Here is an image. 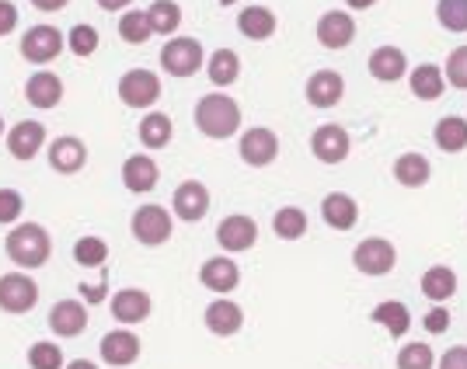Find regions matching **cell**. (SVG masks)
<instances>
[{
	"label": "cell",
	"instance_id": "22",
	"mask_svg": "<svg viewBox=\"0 0 467 369\" xmlns=\"http://www.w3.org/2000/svg\"><path fill=\"white\" fill-rule=\"evenodd\" d=\"M202 321H206V328L213 331L216 338H231V334L244 328V311L227 296H216L213 303L206 307V313H202Z\"/></svg>",
	"mask_w": 467,
	"mask_h": 369
},
{
	"label": "cell",
	"instance_id": "13",
	"mask_svg": "<svg viewBox=\"0 0 467 369\" xmlns=\"http://www.w3.org/2000/svg\"><path fill=\"white\" fill-rule=\"evenodd\" d=\"M150 313H154V300H150V292L137 290V286H126V290H119L112 296V317L122 328L143 324Z\"/></svg>",
	"mask_w": 467,
	"mask_h": 369
},
{
	"label": "cell",
	"instance_id": "45",
	"mask_svg": "<svg viewBox=\"0 0 467 369\" xmlns=\"http://www.w3.org/2000/svg\"><path fill=\"white\" fill-rule=\"evenodd\" d=\"M436 369H467V345H457V349L443 352Z\"/></svg>",
	"mask_w": 467,
	"mask_h": 369
},
{
	"label": "cell",
	"instance_id": "2",
	"mask_svg": "<svg viewBox=\"0 0 467 369\" xmlns=\"http://www.w3.org/2000/svg\"><path fill=\"white\" fill-rule=\"evenodd\" d=\"M195 129L206 139H231L241 129V105L223 91L202 95L195 101Z\"/></svg>",
	"mask_w": 467,
	"mask_h": 369
},
{
	"label": "cell",
	"instance_id": "46",
	"mask_svg": "<svg viewBox=\"0 0 467 369\" xmlns=\"http://www.w3.org/2000/svg\"><path fill=\"white\" fill-rule=\"evenodd\" d=\"M447 328H450V311L447 307H432L426 313V331L429 334H443Z\"/></svg>",
	"mask_w": 467,
	"mask_h": 369
},
{
	"label": "cell",
	"instance_id": "18",
	"mask_svg": "<svg viewBox=\"0 0 467 369\" xmlns=\"http://www.w3.org/2000/svg\"><path fill=\"white\" fill-rule=\"evenodd\" d=\"M88 303H80V300H59L53 303V311H49V331L57 334V338H78L88 331Z\"/></svg>",
	"mask_w": 467,
	"mask_h": 369
},
{
	"label": "cell",
	"instance_id": "26",
	"mask_svg": "<svg viewBox=\"0 0 467 369\" xmlns=\"http://www.w3.org/2000/svg\"><path fill=\"white\" fill-rule=\"evenodd\" d=\"M321 220L331 231H352L356 220H359V202L346 192H328L321 202Z\"/></svg>",
	"mask_w": 467,
	"mask_h": 369
},
{
	"label": "cell",
	"instance_id": "27",
	"mask_svg": "<svg viewBox=\"0 0 467 369\" xmlns=\"http://www.w3.org/2000/svg\"><path fill=\"white\" fill-rule=\"evenodd\" d=\"M409 87L419 101H436V97H443V91H447V80H443L440 67L422 63V67H415L409 74Z\"/></svg>",
	"mask_w": 467,
	"mask_h": 369
},
{
	"label": "cell",
	"instance_id": "52",
	"mask_svg": "<svg viewBox=\"0 0 467 369\" xmlns=\"http://www.w3.org/2000/svg\"><path fill=\"white\" fill-rule=\"evenodd\" d=\"M220 4H223V7H234V4H237V0H220Z\"/></svg>",
	"mask_w": 467,
	"mask_h": 369
},
{
	"label": "cell",
	"instance_id": "43",
	"mask_svg": "<svg viewBox=\"0 0 467 369\" xmlns=\"http://www.w3.org/2000/svg\"><path fill=\"white\" fill-rule=\"evenodd\" d=\"M25 213V199L18 189H0V227H15Z\"/></svg>",
	"mask_w": 467,
	"mask_h": 369
},
{
	"label": "cell",
	"instance_id": "7",
	"mask_svg": "<svg viewBox=\"0 0 467 369\" xmlns=\"http://www.w3.org/2000/svg\"><path fill=\"white\" fill-rule=\"evenodd\" d=\"M39 303V282L28 272H4L0 275V311L4 313H28Z\"/></svg>",
	"mask_w": 467,
	"mask_h": 369
},
{
	"label": "cell",
	"instance_id": "42",
	"mask_svg": "<svg viewBox=\"0 0 467 369\" xmlns=\"http://www.w3.org/2000/svg\"><path fill=\"white\" fill-rule=\"evenodd\" d=\"M443 80H447V84H453L457 91H467V46H457V49L447 56Z\"/></svg>",
	"mask_w": 467,
	"mask_h": 369
},
{
	"label": "cell",
	"instance_id": "17",
	"mask_svg": "<svg viewBox=\"0 0 467 369\" xmlns=\"http://www.w3.org/2000/svg\"><path fill=\"white\" fill-rule=\"evenodd\" d=\"M199 282H202L210 292H216V296H227V292H234L237 286H241V269H237L234 258L216 254V258H206V261H202Z\"/></svg>",
	"mask_w": 467,
	"mask_h": 369
},
{
	"label": "cell",
	"instance_id": "19",
	"mask_svg": "<svg viewBox=\"0 0 467 369\" xmlns=\"http://www.w3.org/2000/svg\"><path fill=\"white\" fill-rule=\"evenodd\" d=\"M46 154H49V168L57 175H78L80 168L88 164V147L78 137H57L46 147Z\"/></svg>",
	"mask_w": 467,
	"mask_h": 369
},
{
	"label": "cell",
	"instance_id": "14",
	"mask_svg": "<svg viewBox=\"0 0 467 369\" xmlns=\"http://www.w3.org/2000/svg\"><path fill=\"white\" fill-rule=\"evenodd\" d=\"M98 352H101V363H105V366L126 369V366H133V363L140 359V338L130 328L109 331V334L101 338Z\"/></svg>",
	"mask_w": 467,
	"mask_h": 369
},
{
	"label": "cell",
	"instance_id": "12",
	"mask_svg": "<svg viewBox=\"0 0 467 369\" xmlns=\"http://www.w3.org/2000/svg\"><path fill=\"white\" fill-rule=\"evenodd\" d=\"M210 213V189L202 181H182L171 195V216H178L182 223H199Z\"/></svg>",
	"mask_w": 467,
	"mask_h": 369
},
{
	"label": "cell",
	"instance_id": "48",
	"mask_svg": "<svg viewBox=\"0 0 467 369\" xmlns=\"http://www.w3.org/2000/svg\"><path fill=\"white\" fill-rule=\"evenodd\" d=\"M70 0H32V7L42 11V15H53V11H63Z\"/></svg>",
	"mask_w": 467,
	"mask_h": 369
},
{
	"label": "cell",
	"instance_id": "21",
	"mask_svg": "<svg viewBox=\"0 0 467 369\" xmlns=\"http://www.w3.org/2000/svg\"><path fill=\"white\" fill-rule=\"evenodd\" d=\"M356 39V21L349 11H325L317 21V42L325 49H346Z\"/></svg>",
	"mask_w": 467,
	"mask_h": 369
},
{
	"label": "cell",
	"instance_id": "20",
	"mask_svg": "<svg viewBox=\"0 0 467 369\" xmlns=\"http://www.w3.org/2000/svg\"><path fill=\"white\" fill-rule=\"evenodd\" d=\"M25 101L39 112H49L63 101V80L53 70H36L32 77L25 80Z\"/></svg>",
	"mask_w": 467,
	"mask_h": 369
},
{
	"label": "cell",
	"instance_id": "10",
	"mask_svg": "<svg viewBox=\"0 0 467 369\" xmlns=\"http://www.w3.org/2000/svg\"><path fill=\"white\" fill-rule=\"evenodd\" d=\"M216 244H220L227 254L252 251L254 244H258V223L244 213L223 216V220H220V227H216Z\"/></svg>",
	"mask_w": 467,
	"mask_h": 369
},
{
	"label": "cell",
	"instance_id": "31",
	"mask_svg": "<svg viewBox=\"0 0 467 369\" xmlns=\"http://www.w3.org/2000/svg\"><path fill=\"white\" fill-rule=\"evenodd\" d=\"M140 143L147 147V150H161V147H168L171 137H175V126H171V116H164V112H150V116L140 118V129H137Z\"/></svg>",
	"mask_w": 467,
	"mask_h": 369
},
{
	"label": "cell",
	"instance_id": "29",
	"mask_svg": "<svg viewBox=\"0 0 467 369\" xmlns=\"http://www.w3.org/2000/svg\"><path fill=\"white\" fill-rule=\"evenodd\" d=\"M206 77L213 87H231L234 80L241 77V56L234 49H213L206 56Z\"/></svg>",
	"mask_w": 467,
	"mask_h": 369
},
{
	"label": "cell",
	"instance_id": "39",
	"mask_svg": "<svg viewBox=\"0 0 467 369\" xmlns=\"http://www.w3.org/2000/svg\"><path fill=\"white\" fill-rule=\"evenodd\" d=\"M109 258V244L101 237H80L74 244V261L84 265V269H101Z\"/></svg>",
	"mask_w": 467,
	"mask_h": 369
},
{
	"label": "cell",
	"instance_id": "11",
	"mask_svg": "<svg viewBox=\"0 0 467 369\" xmlns=\"http://www.w3.org/2000/svg\"><path fill=\"white\" fill-rule=\"evenodd\" d=\"M4 139H7V154L25 164V160H36L42 154V147H46V126H42L39 118H25V122H15Z\"/></svg>",
	"mask_w": 467,
	"mask_h": 369
},
{
	"label": "cell",
	"instance_id": "6",
	"mask_svg": "<svg viewBox=\"0 0 467 369\" xmlns=\"http://www.w3.org/2000/svg\"><path fill=\"white\" fill-rule=\"evenodd\" d=\"M119 101L126 105V108H154L161 95H164V87H161V77H157L154 70H147V67H137V70H126L122 77H119Z\"/></svg>",
	"mask_w": 467,
	"mask_h": 369
},
{
	"label": "cell",
	"instance_id": "5",
	"mask_svg": "<svg viewBox=\"0 0 467 369\" xmlns=\"http://www.w3.org/2000/svg\"><path fill=\"white\" fill-rule=\"evenodd\" d=\"M394 265H398V248L390 244L388 237H363L352 248V269L359 275L380 279V275L394 272Z\"/></svg>",
	"mask_w": 467,
	"mask_h": 369
},
{
	"label": "cell",
	"instance_id": "3",
	"mask_svg": "<svg viewBox=\"0 0 467 369\" xmlns=\"http://www.w3.org/2000/svg\"><path fill=\"white\" fill-rule=\"evenodd\" d=\"M161 67L168 77H195L202 67H206V53H202V42L189 39V36H175L161 46Z\"/></svg>",
	"mask_w": 467,
	"mask_h": 369
},
{
	"label": "cell",
	"instance_id": "15",
	"mask_svg": "<svg viewBox=\"0 0 467 369\" xmlns=\"http://www.w3.org/2000/svg\"><path fill=\"white\" fill-rule=\"evenodd\" d=\"M157 181H161V168H157V160L150 154H130L122 160V185H126V192L147 195L157 189Z\"/></svg>",
	"mask_w": 467,
	"mask_h": 369
},
{
	"label": "cell",
	"instance_id": "4",
	"mask_svg": "<svg viewBox=\"0 0 467 369\" xmlns=\"http://www.w3.org/2000/svg\"><path fill=\"white\" fill-rule=\"evenodd\" d=\"M130 231H133V237L143 248H161L175 233V216L168 213L164 206H157V202H147V206H140L137 213H133Z\"/></svg>",
	"mask_w": 467,
	"mask_h": 369
},
{
	"label": "cell",
	"instance_id": "25",
	"mask_svg": "<svg viewBox=\"0 0 467 369\" xmlns=\"http://www.w3.org/2000/svg\"><path fill=\"white\" fill-rule=\"evenodd\" d=\"M367 67H370L373 80H380V84H394V80L405 77V70H409V56H405L398 46H380V49H373L370 53Z\"/></svg>",
	"mask_w": 467,
	"mask_h": 369
},
{
	"label": "cell",
	"instance_id": "30",
	"mask_svg": "<svg viewBox=\"0 0 467 369\" xmlns=\"http://www.w3.org/2000/svg\"><path fill=\"white\" fill-rule=\"evenodd\" d=\"M432 178V164L422 154H401L394 160V181L405 189H422Z\"/></svg>",
	"mask_w": 467,
	"mask_h": 369
},
{
	"label": "cell",
	"instance_id": "36",
	"mask_svg": "<svg viewBox=\"0 0 467 369\" xmlns=\"http://www.w3.org/2000/svg\"><path fill=\"white\" fill-rule=\"evenodd\" d=\"M119 36H122V42H130V46H143V42L154 39L147 11H122V18H119Z\"/></svg>",
	"mask_w": 467,
	"mask_h": 369
},
{
	"label": "cell",
	"instance_id": "33",
	"mask_svg": "<svg viewBox=\"0 0 467 369\" xmlns=\"http://www.w3.org/2000/svg\"><path fill=\"white\" fill-rule=\"evenodd\" d=\"M422 292L436 303H447L450 296L457 292V272L447 269V265H432L426 275H422Z\"/></svg>",
	"mask_w": 467,
	"mask_h": 369
},
{
	"label": "cell",
	"instance_id": "49",
	"mask_svg": "<svg viewBox=\"0 0 467 369\" xmlns=\"http://www.w3.org/2000/svg\"><path fill=\"white\" fill-rule=\"evenodd\" d=\"M101 11H122V7H130L133 0H95Z\"/></svg>",
	"mask_w": 467,
	"mask_h": 369
},
{
	"label": "cell",
	"instance_id": "35",
	"mask_svg": "<svg viewBox=\"0 0 467 369\" xmlns=\"http://www.w3.org/2000/svg\"><path fill=\"white\" fill-rule=\"evenodd\" d=\"M273 231L279 241H300L307 233V213L300 206H283L273 216Z\"/></svg>",
	"mask_w": 467,
	"mask_h": 369
},
{
	"label": "cell",
	"instance_id": "9",
	"mask_svg": "<svg viewBox=\"0 0 467 369\" xmlns=\"http://www.w3.org/2000/svg\"><path fill=\"white\" fill-rule=\"evenodd\" d=\"M237 154L248 168H269L279 157V137H275L269 126H252L244 129L237 139Z\"/></svg>",
	"mask_w": 467,
	"mask_h": 369
},
{
	"label": "cell",
	"instance_id": "38",
	"mask_svg": "<svg viewBox=\"0 0 467 369\" xmlns=\"http://www.w3.org/2000/svg\"><path fill=\"white\" fill-rule=\"evenodd\" d=\"M436 21L453 36L467 32V0H436Z\"/></svg>",
	"mask_w": 467,
	"mask_h": 369
},
{
	"label": "cell",
	"instance_id": "51",
	"mask_svg": "<svg viewBox=\"0 0 467 369\" xmlns=\"http://www.w3.org/2000/svg\"><path fill=\"white\" fill-rule=\"evenodd\" d=\"M346 4H349V7H356V11H367V7H373L377 0H346Z\"/></svg>",
	"mask_w": 467,
	"mask_h": 369
},
{
	"label": "cell",
	"instance_id": "37",
	"mask_svg": "<svg viewBox=\"0 0 467 369\" xmlns=\"http://www.w3.org/2000/svg\"><path fill=\"white\" fill-rule=\"evenodd\" d=\"M63 39H67V49L80 59H88V56H95L98 53V28L95 25H84V21H80V25H74Z\"/></svg>",
	"mask_w": 467,
	"mask_h": 369
},
{
	"label": "cell",
	"instance_id": "44",
	"mask_svg": "<svg viewBox=\"0 0 467 369\" xmlns=\"http://www.w3.org/2000/svg\"><path fill=\"white\" fill-rule=\"evenodd\" d=\"M18 25H21V11L11 4V0H0V39L11 36Z\"/></svg>",
	"mask_w": 467,
	"mask_h": 369
},
{
	"label": "cell",
	"instance_id": "28",
	"mask_svg": "<svg viewBox=\"0 0 467 369\" xmlns=\"http://www.w3.org/2000/svg\"><path fill=\"white\" fill-rule=\"evenodd\" d=\"M370 321L373 324H384L390 338H405L411 328V313L401 300H384V303H377L370 311Z\"/></svg>",
	"mask_w": 467,
	"mask_h": 369
},
{
	"label": "cell",
	"instance_id": "23",
	"mask_svg": "<svg viewBox=\"0 0 467 369\" xmlns=\"http://www.w3.org/2000/svg\"><path fill=\"white\" fill-rule=\"evenodd\" d=\"M307 101H311L314 108H335L342 95H346V80L342 74H335V70H317L307 77Z\"/></svg>",
	"mask_w": 467,
	"mask_h": 369
},
{
	"label": "cell",
	"instance_id": "34",
	"mask_svg": "<svg viewBox=\"0 0 467 369\" xmlns=\"http://www.w3.org/2000/svg\"><path fill=\"white\" fill-rule=\"evenodd\" d=\"M147 21H150L154 36H175L178 25H182V7H178L175 0H154L147 7Z\"/></svg>",
	"mask_w": 467,
	"mask_h": 369
},
{
	"label": "cell",
	"instance_id": "24",
	"mask_svg": "<svg viewBox=\"0 0 467 369\" xmlns=\"http://www.w3.org/2000/svg\"><path fill=\"white\" fill-rule=\"evenodd\" d=\"M275 25H279V18L273 15V7H265V4L241 7V15H237V32H241L244 39H252V42L273 39Z\"/></svg>",
	"mask_w": 467,
	"mask_h": 369
},
{
	"label": "cell",
	"instance_id": "41",
	"mask_svg": "<svg viewBox=\"0 0 467 369\" xmlns=\"http://www.w3.org/2000/svg\"><path fill=\"white\" fill-rule=\"evenodd\" d=\"M398 369H436V355L426 342H409L398 352Z\"/></svg>",
	"mask_w": 467,
	"mask_h": 369
},
{
	"label": "cell",
	"instance_id": "40",
	"mask_svg": "<svg viewBox=\"0 0 467 369\" xmlns=\"http://www.w3.org/2000/svg\"><path fill=\"white\" fill-rule=\"evenodd\" d=\"M28 366L32 369H63L67 366V359H63V349H59L57 342H36V345L28 349Z\"/></svg>",
	"mask_w": 467,
	"mask_h": 369
},
{
	"label": "cell",
	"instance_id": "16",
	"mask_svg": "<svg viewBox=\"0 0 467 369\" xmlns=\"http://www.w3.org/2000/svg\"><path fill=\"white\" fill-rule=\"evenodd\" d=\"M352 150V139L349 133L342 129V126H335V122H328V126H321V129H314L311 137V154L321 160V164H342L346 157H349Z\"/></svg>",
	"mask_w": 467,
	"mask_h": 369
},
{
	"label": "cell",
	"instance_id": "53",
	"mask_svg": "<svg viewBox=\"0 0 467 369\" xmlns=\"http://www.w3.org/2000/svg\"><path fill=\"white\" fill-rule=\"evenodd\" d=\"M0 137H4V116H0Z\"/></svg>",
	"mask_w": 467,
	"mask_h": 369
},
{
	"label": "cell",
	"instance_id": "50",
	"mask_svg": "<svg viewBox=\"0 0 467 369\" xmlns=\"http://www.w3.org/2000/svg\"><path fill=\"white\" fill-rule=\"evenodd\" d=\"M63 369H98V366L91 363V359H74V363H67Z\"/></svg>",
	"mask_w": 467,
	"mask_h": 369
},
{
	"label": "cell",
	"instance_id": "47",
	"mask_svg": "<svg viewBox=\"0 0 467 369\" xmlns=\"http://www.w3.org/2000/svg\"><path fill=\"white\" fill-rule=\"evenodd\" d=\"M80 303H101L105 296H109V290H105V282H80Z\"/></svg>",
	"mask_w": 467,
	"mask_h": 369
},
{
	"label": "cell",
	"instance_id": "32",
	"mask_svg": "<svg viewBox=\"0 0 467 369\" xmlns=\"http://www.w3.org/2000/svg\"><path fill=\"white\" fill-rule=\"evenodd\" d=\"M432 139L443 154H461L467 147V118L461 116H443L432 129Z\"/></svg>",
	"mask_w": 467,
	"mask_h": 369
},
{
	"label": "cell",
	"instance_id": "1",
	"mask_svg": "<svg viewBox=\"0 0 467 369\" xmlns=\"http://www.w3.org/2000/svg\"><path fill=\"white\" fill-rule=\"evenodd\" d=\"M4 251L18 265V272H36L53 254V237L42 223H15L4 237Z\"/></svg>",
	"mask_w": 467,
	"mask_h": 369
},
{
	"label": "cell",
	"instance_id": "8",
	"mask_svg": "<svg viewBox=\"0 0 467 369\" xmlns=\"http://www.w3.org/2000/svg\"><path fill=\"white\" fill-rule=\"evenodd\" d=\"M21 56L28 59V63H53V59L67 49V39H63V32H59L57 25H32L18 42Z\"/></svg>",
	"mask_w": 467,
	"mask_h": 369
}]
</instances>
